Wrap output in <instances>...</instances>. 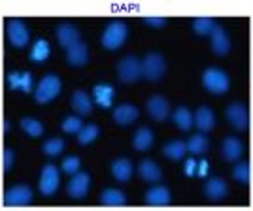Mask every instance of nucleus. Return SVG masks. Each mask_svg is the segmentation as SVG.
Here are the masks:
<instances>
[{"mask_svg":"<svg viewBox=\"0 0 253 211\" xmlns=\"http://www.w3.org/2000/svg\"><path fill=\"white\" fill-rule=\"evenodd\" d=\"M72 107L78 115H89L93 111V102L85 91H76L72 95Z\"/></svg>","mask_w":253,"mask_h":211,"instance_id":"393cba45","label":"nucleus"},{"mask_svg":"<svg viewBox=\"0 0 253 211\" xmlns=\"http://www.w3.org/2000/svg\"><path fill=\"white\" fill-rule=\"evenodd\" d=\"M80 166H82V160H80V157H76V155H72V157H66L63 160V172H64V174L74 176V174H78V172H80Z\"/></svg>","mask_w":253,"mask_h":211,"instance_id":"c9c22d12","label":"nucleus"},{"mask_svg":"<svg viewBox=\"0 0 253 211\" xmlns=\"http://www.w3.org/2000/svg\"><path fill=\"white\" fill-rule=\"evenodd\" d=\"M6 79H8V87L11 91H19L21 89V74L19 72H10L6 75Z\"/></svg>","mask_w":253,"mask_h":211,"instance_id":"4c0bfd02","label":"nucleus"},{"mask_svg":"<svg viewBox=\"0 0 253 211\" xmlns=\"http://www.w3.org/2000/svg\"><path fill=\"white\" fill-rule=\"evenodd\" d=\"M206 174H208V160L202 158L201 162H197V176L199 177H206Z\"/></svg>","mask_w":253,"mask_h":211,"instance_id":"79ce46f5","label":"nucleus"},{"mask_svg":"<svg viewBox=\"0 0 253 211\" xmlns=\"http://www.w3.org/2000/svg\"><path fill=\"white\" fill-rule=\"evenodd\" d=\"M138 115H140V111H138L136 106L132 104H121L114 109V121H116L119 127H130V125H134V121H138Z\"/></svg>","mask_w":253,"mask_h":211,"instance_id":"4468645a","label":"nucleus"},{"mask_svg":"<svg viewBox=\"0 0 253 211\" xmlns=\"http://www.w3.org/2000/svg\"><path fill=\"white\" fill-rule=\"evenodd\" d=\"M117 77L123 83H136L142 77V63L134 55H126L117 63Z\"/></svg>","mask_w":253,"mask_h":211,"instance_id":"39448f33","label":"nucleus"},{"mask_svg":"<svg viewBox=\"0 0 253 211\" xmlns=\"http://www.w3.org/2000/svg\"><path fill=\"white\" fill-rule=\"evenodd\" d=\"M61 89H63V83H61L59 75L45 74L42 79L38 81V85H36L34 100H36L38 104H47V102H51L53 98H57V96H59Z\"/></svg>","mask_w":253,"mask_h":211,"instance_id":"f03ea898","label":"nucleus"},{"mask_svg":"<svg viewBox=\"0 0 253 211\" xmlns=\"http://www.w3.org/2000/svg\"><path fill=\"white\" fill-rule=\"evenodd\" d=\"M93 98L100 107L108 109V107H112V102L116 98V89L110 83H96L93 89Z\"/></svg>","mask_w":253,"mask_h":211,"instance_id":"a211bd4d","label":"nucleus"},{"mask_svg":"<svg viewBox=\"0 0 253 211\" xmlns=\"http://www.w3.org/2000/svg\"><path fill=\"white\" fill-rule=\"evenodd\" d=\"M204 194H206L208 200L221 202L229 194V187H227V183H225L223 177H211L204 185Z\"/></svg>","mask_w":253,"mask_h":211,"instance_id":"2eb2a0df","label":"nucleus"},{"mask_svg":"<svg viewBox=\"0 0 253 211\" xmlns=\"http://www.w3.org/2000/svg\"><path fill=\"white\" fill-rule=\"evenodd\" d=\"M174 123L179 130H189L193 125H195V119H193V113L185 106H179L178 109L174 111Z\"/></svg>","mask_w":253,"mask_h":211,"instance_id":"cd10ccee","label":"nucleus"},{"mask_svg":"<svg viewBox=\"0 0 253 211\" xmlns=\"http://www.w3.org/2000/svg\"><path fill=\"white\" fill-rule=\"evenodd\" d=\"M59 181H61L59 170L55 168L53 164H45L42 168V172H40L38 189H40V192H42L43 196H51V194H55L57 189H59Z\"/></svg>","mask_w":253,"mask_h":211,"instance_id":"1a4fd4ad","label":"nucleus"},{"mask_svg":"<svg viewBox=\"0 0 253 211\" xmlns=\"http://www.w3.org/2000/svg\"><path fill=\"white\" fill-rule=\"evenodd\" d=\"M153 140H155V136H153L151 128L140 127L134 132V136H132V147L136 149V151H148L153 145Z\"/></svg>","mask_w":253,"mask_h":211,"instance_id":"412c9836","label":"nucleus"},{"mask_svg":"<svg viewBox=\"0 0 253 211\" xmlns=\"http://www.w3.org/2000/svg\"><path fill=\"white\" fill-rule=\"evenodd\" d=\"M89 187H91V177H89V174L78 172V174L72 176V179L68 183L66 190H68V196H70V198L80 200V198H85V196H87Z\"/></svg>","mask_w":253,"mask_h":211,"instance_id":"9d476101","label":"nucleus"},{"mask_svg":"<svg viewBox=\"0 0 253 211\" xmlns=\"http://www.w3.org/2000/svg\"><path fill=\"white\" fill-rule=\"evenodd\" d=\"M183 172H185V176H197V160L187 158V162L183 164Z\"/></svg>","mask_w":253,"mask_h":211,"instance_id":"a19ab883","label":"nucleus"},{"mask_svg":"<svg viewBox=\"0 0 253 211\" xmlns=\"http://www.w3.org/2000/svg\"><path fill=\"white\" fill-rule=\"evenodd\" d=\"M19 125H21V130L27 134V136L40 138L43 134V125L38 121V119H34V117H23Z\"/></svg>","mask_w":253,"mask_h":211,"instance_id":"c85d7f7f","label":"nucleus"},{"mask_svg":"<svg viewBox=\"0 0 253 211\" xmlns=\"http://www.w3.org/2000/svg\"><path fill=\"white\" fill-rule=\"evenodd\" d=\"M100 202L108 208H121L126 204V196L119 189H106L100 194Z\"/></svg>","mask_w":253,"mask_h":211,"instance_id":"bb28decb","label":"nucleus"},{"mask_svg":"<svg viewBox=\"0 0 253 211\" xmlns=\"http://www.w3.org/2000/svg\"><path fill=\"white\" fill-rule=\"evenodd\" d=\"M193 119H195V127L199 128L202 134H204V132H210V130H213V127H215V115H213V111H211L208 106H201V107L195 111Z\"/></svg>","mask_w":253,"mask_h":211,"instance_id":"f3484780","label":"nucleus"},{"mask_svg":"<svg viewBox=\"0 0 253 211\" xmlns=\"http://www.w3.org/2000/svg\"><path fill=\"white\" fill-rule=\"evenodd\" d=\"M32 202V189L29 185L10 187L4 194V204L10 208H25Z\"/></svg>","mask_w":253,"mask_h":211,"instance_id":"0eeeda50","label":"nucleus"},{"mask_svg":"<svg viewBox=\"0 0 253 211\" xmlns=\"http://www.w3.org/2000/svg\"><path fill=\"white\" fill-rule=\"evenodd\" d=\"M42 151L47 157H57L64 151V141L61 138H51V140H45L42 145Z\"/></svg>","mask_w":253,"mask_h":211,"instance_id":"473e14b6","label":"nucleus"},{"mask_svg":"<svg viewBox=\"0 0 253 211\" xmlns=\"http://www.w3.org/2000/svg\"><path fill=\"white\" fill-rule=\"evenodd\" d=\"M132 172H134V168H132V162L128 158H117V160H114V164H112V176L119 183H126V181L130 179Z\"/></svg>","mask_w":253,"mask_h":211,"instance_id":"5701e85b","label":"nucleus"},{"mask_svg":"<svg viewBox=\"0 0 253 211\" xmlns=\"http://www.w3.org/2000/svg\"><path fill=\"white\" fill-rule=\"evenodd\" d=\"M210 40H211V51L215 53V55H227V53L231 51V38H229V34L227 31L219 27V25H215V29L211 31L210 34Z\"/></svg>","mask_w":253,"mask_h":211,"instance_id":"f8f14e48","label":"nucleus"},{"mask_svg":"<svg viewBox=\"0 0 253 211\" xmlns=\"http://www.w3.org/2000/svg\"><path fill=\"white\" fill-rule=\"evenodd\" d=\"M23 93H31L32 91V75L31 72H23L21 74V89Z\"/></svg>","mask_w":253,"mask_h":211,"instance_id":"ea45409f","label":"nucleus"},{"mask_svg":"<svg viewBox=\"0 0 253 211\" xmlns=\"http://www.w3.org/2000/svg\"><path fill=\"white\" fill-rule=\"evenodd\" d=\"M244 153V143L234 136H227L221 143V155L227 162H236L242 157Z\"/></svg>","mask_w":253,"mask_h":211,"instance_id":"dca6fc26","label":"nucleus"},{"mask_svg":"<svg viewBox=\"0 0 253 211\" xmlns=\"http://www.w3.org/2000/svg\"><path fill=\"white\" fill-rule=\"evenodd\" d=\"M225 119L229 121V125L236 130H246L250 125V115L248 109L242 102H231L225 109Z\"/></svg>","mask_w":253,"mask_h":211,"instance_id":"6e6552de","label":"nucleus"},{"mask_svg":"<svg viewBox=\"0 0 253 211\" xmlns=\"http://www.w3.org/2000/svg\"><path fill=\"white\" fill-rule=\"evenodd\" d=\"M128 38V27H126L123 21H112L106 31L102 32V38H100V43L106 51H116L119 49L123 43L126 42Z\"/></svg>","mask_w":253,"mask_h":211,"instance_id":"f257e3e1","label":"nucleus"},{"mask_svg":"<svg viewBox=\"0 0 253 211\" xmlns=\"http://www.w3.org/2000/svg\"><path fill=\"white\" fill-rule=\"evenodd\" d=\"M138 174H140V177L146 181V183H157L163 177V172L159 168V164L155 160H151V158H144L140 162Z\"/></svg>","mask_w":253,"mask_h":211,"instance_id":"6ab92c4d","label":"nucleus"},{"mask_svg":"<svg viewBox=\"0 0 253 211\" xmlns=\"http://www.w3.org/2000/svg\"><path fill=\"white\" fill-rule=\"evenodd\" d=\"M232 177L238 181L240 185H246L248 181L252 179V168L248 162H238L234 168H232Z\"/></svg>","mask_w":253,"mask_h":211,"instance_id":"72a5a7b5","label":"nucleus"},{"mask_svg":"<svg viewBox=\"0 0 253 211\" xmlns=\"http://www.w3.org/2000/svg\"><path fill=\"white\" fill-rule=\"evenodd\" d=\"M202 83H204L208 93L217 96L225 95L231 87L229 75L225 74L221 68H206L204 74H202Z\"/></svg>","mask_w":253,"mask_h":211,"instance_id":"20e7f679","label":"nucleus"},{"mask_svg":"<svg viewBox=\"0 0 253 211\" xmlns=\"http://www.w3.org/2000/svg\"><path fill=\"white\" fill-rule=\"evenodd\" d=\"M61 127H63V130L68 132V134H78V132L82 130V127H84V123H82V117L70 115V117H64Z\"/></svg>","mask_w":253,"mask_h":211,"instance_id":"f704fd0d","label":"nucleus"},{"mask_svg":"<svg viewBox=\"0 0 253 211\" xmlns=\"http://www.w3.org/2000/svg\"><path fill=\"white\" fill-rule=\"evenodd\" d=\"M6 34H8V42L17 49H23L31 40V32L21 19H10L6 27Z\"/></svg>","mask_w":253,"mask_h":211,"instance_id":"423d86ee","label":"nucleus"},{"mask_svg":"<svg viewBox=\"0 0 253 211\" xmlns=\"http://www.w3.org/2000/svg\"><path fill=\"white\" fill-rule=\"evenodd\" d=\"M98 134H100V128L96 127V125H85L78 132V143L80 145H89V143H93L98 138Z\"/></svg>","mask_w":253,"mask_h":211,"instance_id":"7c9ffc66","label":"nucleus"},{"mask_svg":"<svg viewBox=\"0 0 253 211\" xmlns=\"http://www.w3.org/2000/svg\"><path fill=\"white\" fill-rule=\"evenodd\" d=\"M210 147V141L208 138L202 136V134H197V136H191L189 141H187V151L193 153V155H204Z\"/></svg>","mask_w":253,"mask_h":211,"instance_id":"c756f323","label":"nucleus"},{"mask_svg":"<svg viewBox=\"0 0 253 211\" xmlns=\"http://www.w3.org/2000/svg\"><path fill=\"white\" fill-rule=\"evenodd\" d=\"M185 153H187V143L181 140H170L163 147V155L170 160H179L185 157Z\"/></svg>","mask_w":253,"mask_h":211,"instance_id":"a878e982","label":"nucleus"},{"mask_svg":"<svg viewBox=\"0 0 253 211\" xmlns=\"http://www.w3.org/2000/svg\"><path fill=\"white\" fill-rule=\"evenodd\" d=\"M15 162V153L11 151L10 147H6L0 155V166H2V172H10L11 166Z\"/></svg>","mask_w":253,"mask_h":211,"instance_id":"e433bc0d","label":"nucleus"},{"mask_svg":"<svg viewBox=\"0 0 253 211\" xmlns=\"http://www.w3.org/2000/svg\"><path fill=\"white\" fill-rule=\"evenodd\" d=\"M66 61L70 66H85L89 61V49L84 42H78L76 45H72L68 51H66Z\"/></svg>","mask_w":253,"mask_h":211,"instance_id":"aec40b11","label":"nucleus"},{"mask_svg":"<svg viewBox=\"0 0 253 211\" xmlns=\"http://www.w3.org/2000/svg\"><path fill=\"white\" fill-rule=\"evenodd\" d=\"M146 202L149 206H155V208H163V206H169L170 204V190L167 187H151L146 192Z\"/></svg>","mask_w":253,"mask_h":211,"instance_id":"4be33fe9","label":"nucleus"},{"mask_svg":"<svg viewBox=\"0 0 253 211\" xmlns=\"http://www.w3.org/2000/svg\"><path fill=\"white\" fill-rule=\"evenodd\" d=\"M57 42H59V45L63 49L68 51L72 45H76V43L82 42V40H80V32H78V29H76L74 25L63 23V25L57 27Z\"/></svg>","mask_w":253,"mask_h":211,"instance_id":"ddd939ff","label":"nucleus"},{"mask_svg":"<svg viewBox=\"0 0 253 211\" xmlns=\"http://www.w3.org/2000/svg\"><path fill=\"white\" fill-rule=\"evenodd\" d=\"M165 74H167V61L161 53L151 51L142 59V77L155 83V81H161Z\"/></svg>","mask_w":253,"mask_h":211,"instance_id":"7ed1b4c3","label":"nucleus"},{"mask_svg":"<svg viewBox=\"0 0 253 211\" xmlns=\"http://www.w3.org/2000/svg\"><path fill=\"white\" fill-rule=\"evenodd\" d=\"M8 128H10V123H8V121H4V123H2V130H8Z\"/></svg>","mask_w":253,"mask_h":211,"instance_id":"37998d69","label":"nucleus"},{"mask_svg":"<svg viewBox=\"0 0 253 211\" xmlns=\"http://www.w3.org/2000/svg\"><path fill=\"white\" fill-rule=\"evenodd\" d=\"M213 29H215V23L210 17H197L193 21V31L197 36H210Z\"/></svg>","mask_w":253,"mask_h":211,"instance_id":"2f4dec72","label":"nucleus"},{"mask_svg":"<svg viewBox=\"0 0 253 211\" xmlns=\"http://www.w3.org/2000/svg\"><path fill=\"white\" fill-rule=\"evenodd\" d=\"M146 107H148V113L153 121H167V117L170 115L169 100L161 95L151 96L148 100V104H146Z\"/></svg>","mask_w":253,"mask_h":211,"instance_id":"9b49d317","label":"nucleus"},{"mask_svg":"<svg viewBox=\"0 0 253 211\" xmlns=\"http://www.w3.org/2000/svg\"><path fill=\"white\" fill-rule=\"evenodd\" d=\"M49 53H51L49 42H47V40H43V38H38L36 42L32 43L31 53H29V59H31L32 63L42 64V63H45V61H47Z\"/></svg>","mask_w":253,"mask_h":211,"instance_id":"b1692460","label":"nucleus"},{"mask_svg":"<svg viewBox=\"0 0 253 211\" xmlns=\"http://www.w3.org/2000/svg\"><path fill=\"white\" fill-rule=\"evenodd\" d=\"M144 23L149 25V27L159 29V27H165V25H167V19L161 17V15H148V17H144Z\"/></svg>","mask_w":253,"mask_h":211,"instance_id":"58836bf2","label":"nucleus"}]
</instances>
